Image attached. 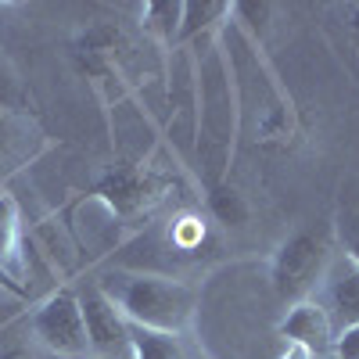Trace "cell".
Instances as JSON below:
<instances>
[{
	"mask_svg": "<svg viewBox=\"0 0 359 359\" xmlns=\"http://www.w3.org/2000/svg\"><path fill=\"white\" fill-rule=\"evenodd\" d=\"M230 15H233V4H226V0H187V4L180 8L176 47H187L201 36L208 40L230 22Z\"/></svg>",
	"mask_w": 359,
	"mask_h": 359,
	"instance_id": "obj_10",
	"label": "cell"
},
{
	"mask_svg": "<svg viewBox=\"0 0 359 359\" xmlns=\"http://www.w3.org/2000/svg\"><path fill=\"white\" fill-rule=\"evenodd\" d=\"M97 287L118 306V313L130 323L162 334H180L198 309V291L187 280L169 273H151V269H115Z\"/></svg>",
	"mask_w": 359,
	"mask_h": 359,
	"instance_id": "obj_2",
	"label": "cell"
},
{
	"mask_svg": "<svg viewBox=\"0 0 359 359\" xmlns=\"http://www.w3.org/2000/svg\"><path fill=\"white\" fill-rule=\"evenodd\" d=\"M331 352L338 359H359V323H345L331 341Z\"/></svg>",
	"mask_w": 359,
	"mask_h": 359,
	"instance_id": "obj_18",
	"label": "cell"
},
{
	"mask_svg": "<svg viewBox=\"0 0 359 359\" xmlns=\"http://www.w3.org/2000/svg\"><path fill=\"white\" fill-rule=\"evenodd\" d=\"M180 8L184 4H172V0H151V4L140 8V25L144 33L151 36L162 47H176V33H180Z\"/></svg>",
	"mask_w": 359,
	"mask_h": 359,
	"instance_id": "obj_12",
	"label": "cell"
},
{
	"mask_svg": "<svg viewBox=\"0 0 359 359\" xmlns=\"http://www.w3.org/2000/svg\"><path fill=\"white\" fill-rule=\"evenodd\" d=\"M208 50H194V79H198V123H194V155L205 176V187L212 191L226 184L233 144L241 133V108H237V90L230 79L226 54L219 36L205 43Z\"/></svg>",
	"mask_w": 359,
	"mask_h": 359,
	"instance_id": "obj_1",
	"label": "cell"
},
{
	"mask_svg": "<svg viewBox=\"0 0 359 359\" xmlns=\"http://www.w3.org/2000/svg\"><path fill=\"white\" fill-rule=\"evenodd\" d=\"M115 219H130L147 212L158 198H162V180L147 169V165H118L101 180V187L94 194Z\"/></svg>",
	"mask_w": 359,
	"mask_h": 359,
	"instance_id": "obj_6",
	"label": "cell"
},
{
	"mask_svg": "<svg viewBox=\"0 0 359 359\" xmlns=\"http://www.w3.org/2000/svg\"><path fill=\"white\" fill-rule=\"evenodd\" d=\"M277 334L287 345H302L313 355H320V352L331 348V341H334V320H331V313H327L320 302L302 298V302H294L287 309V316L277 327Z\"/></svg>",
	"mask_w": 359,
	"mask_h": 359,
	"instance_id": "obj_8",
	"label": "cell"
},
{
	"mask_svg": "<svg viewBox=\"0 0 359 359\" xmlns=\"http://www.w3.org/2000/svg\"><path fill=\"white\" fill-rule=\"evenodd\" d=\"M348 36H352L355 50H359V4H355V8H348Z\"/></svg>",
	"mask_w": 359,
	"mask_h": 359,
	"instance_id": "obj_20",
	"label": "cell"
},
{
	"mask_svg": "<svg viewBox=\"0 0 359 359\" xmlns=\"http://www.w3.org/2000/svg\"><path fill=\"white\" fill-rule=\"evenodd\" d=\"M22 212L11 194H0V284L11 294H25L18 284V259H22Z\"/></svg>",
	"mask_w": 359,
	"mask_h": 359,
	"instance_id": "obj_9",
	"label": "cell"
},
{
	"mask_svg": "<svg viewBox=\"0 0 359 359\" xmlns=\"http://www.w3.org/2000/svg\"><path fill=\"white\" fill-rule=\"evenodd\" d=\"M205 219L194 216V212H180L172 223H169V245L180 248V252H198L205 245Z\"/></svg>",
	"mask_w": 359,
	"mask_h": 359,
	"instance_id": "obj_16",
	"label": "cell"
},
{
	"mask_svg": "<svg viewBox=\"0 0 359 359\" xmlns=\"http://www.w3.org/2000/svg\"><path fill=\"white\" fill-rule=\"evenodd\" d=\"M47 147V133L36 126L33 115L0 111V184L33 165Z\"/></svg>",
	"mask_w": 359,
	"mask_h": 359,
	"instance_id": "obj_7",
	"label": "cell"
},
{
	"mask_svg": "<svg viewBox=\"0 0 359 359\" xmlns=\"http://www.w3.org/2000/svg\"><path fill=\"white\" fill-rule=\"evenodd\" d=\"M331 248L334 237L327 226H302L284 237L273 262H269V284H273L280 302H302L323 280L327 266H331Z\"/></svg>",
	"mask_w": 359,
	"mask_h": 359,
	"instance_id": "obj_3",
	"label": "cell"
},
{
	"mask_svg": "<svg viewBox=\"0 0 359 359\" xmlns=\"http://www.w3.org/2000/svg\"><path fill=\"white\" fill-rule=\"evenodd\" d=\"M0 359H36V355L25 345H8V348H0Z\"/></svg>",
	"mask_w": 359,
	"mask_h": 359,
	"instance_id": "obj_19",
	"label": "cell"
},
{
	"mask_svg": "<svg viewBox=\"0 0 359 359\" xmlns=\"http://www.w3.org/2000/svg\"><path fill=\"white\" fill-rule=\"evenodd\" d=\"M280 359H316V355H313L309 348H302V345H287Z\"/></svg>",
	"mask_w": 359,
	"mask_h": 359,
	"instance_id": "obj_21",
	"label": "cell"
},
{
	"mask_svg": "<svg viewBox=\"0 0 359 359\" xmlns=\"http://www.w3.org/2000/svg\"><path fill=\"white\" fill-rule=\"evenodd\" d=\"M334 237L352 266H359V208H341L334 219Z\"/></svg>",
	"mask_w": 359,
	"mask_h": 359,
	"instance_id": "obj_17",
	"label": "cell"
},
{
	"mask_svg": "<svg viewBox=\"0 0 359 359\" xmlns=\"http://www.w3.org/2000/svg\"><path fill=\"white\" fill-rule=\"evenodd\" d=\"M33 108V97H29V86L22 83L18 69L0 54V111H18V115H29Z\"/></svg>",
	"mask_w": 359,
	"mask_h": 359,
	"instance_id": "obj_15",
	"label": "cell"
},
{
	"mask_svg": "<svg viewBox=\"0 0 359 359\" xmlns=\"http://www.w3.org/2000/svg\"><path fill=\"white\" fill-rule=\"evenodd\" d=\"M130 359H184V355H180L176 334L147 331V327L130 323Z\"/></svg>",
	"mask_w": 359,
	"mask_h": 359,
	"instance_id": "obj_14",
	"label": "cell"
},
{
	"mask_svg": "<svg viewBox=\"0 0 359 359\" xmlns=\"http://www.w3.org/2000/svg\"><path fill=\"white\" fill-rule=\"evenodd\" d=\"M76 298L83 309L90 355L94 359H130V320L118 313V306L97 284L76 291Z\"/></svg>",
	"mask_w": 359,
	"mask_h": 359,
	"instance_id": "obj_5",
	"label": "cell"
},
{
	"mask_svg": "<svg viewBox=\"0 0 359 359\" xmlns=\"http://www.w3.org/2000/svg\"><path fill=\"white\" fill-rule=\"evenodd\" d=\"M205 208H208V216H212L219 226H226V230H241V226L248 223V216H252L245 194H237V191L226 187V184L205 191Z\"/></svg>",
	"mask_w": 359,
	"mask_h": 359,
	"instance_id": "obj_13",
	"label": "cell"
},
{
	"mask_svg": "<svg viewBox=\"0 0 359 359\" xmlns=\"http://www.w3.org/2000/svg\"><path fill=\"white\" fill-rule=\"evenodd\" d=\"M29 323H33V334L47 352L62 355V359H90L83 309H79V298L72 287H62L50 298H43Z\"/></svg>",
	"mask_w": 359,
	"mask_h": 359,
	"instance_id": "obj_4",
	"label": "cell"
},
{
	"mask_svg": "<svg viewBox=\"0 0 359 359\" xmlns=\"http://www.w3.org/2000/svg\"><path fill=\"white\" fill-rule=\"evenodd\" d=\"M327 298H331V309L338 323H359V266H352L348 259L331 273V284H327Z\"/></svg>",
	"mask_w": 359,
	"mask_h": 359,
	"instance_id": "obj_11",
	"label": "cell"
}]
</instances>
